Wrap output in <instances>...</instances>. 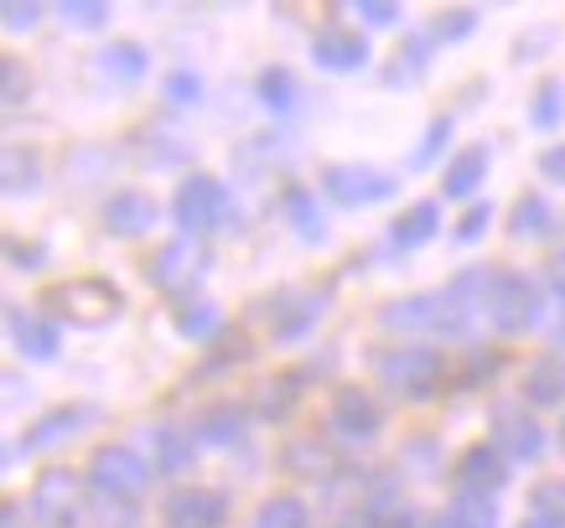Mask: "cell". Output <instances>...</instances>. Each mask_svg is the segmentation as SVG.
<instances>
[{
  "mask_svg": "<svg viewBox=\"0 0 565 528\" xmlns=\"http://www.w3.org/2000/svg\"><path fill=\"white\" fill-rule=\"evenodd\" d=\"M405 528H446V518H415V524H405Z\"/></svg>",
  "mask_w": 565,
  "mask_h": 528,
  "instance_id": "47",
  "label": "cell"
},
{
  "mask_svg": "<svg viewBox=\"0 0 565 528\" xmlns=\"http://www.w3.org/2000/svg\"><path fill=\"white\" fill-rule=\"evenodd\" d=\"M451 136V120H436L426 130V140H420V151H415V166H430V161H436V155H441V140Z\"/></svg>",
  "mask_w": 565,
  "mask_h": 528,
  "instance_id": "37",
  "label": "cell"
},
{
  "mask_svg": "<svg viewBox=\"0 0 565 528\" xmlns=\"http://www.w3.org/2000/svg\"><path fill=\"white\" fill-rule=\"evenodd\" d=\"M509 228H514L519 239H545L550 228H555V213H550V203L540 192H524L514 203V213H509Z\"/></svg>",
  "mask_w": 565,
  "mask_h": 528,
  "instance_id": "23",
  "label": "cell"
},
{
  "mask_svg": "<svg viewBox=\"0 0 565 528\" xmlns=\"http://www.w3.org/2000/svg\"><path fill=\"white\" fill-rule=\"evenodd\" d=\"M545 326H550V337L565 347V290H550V301H545Z\"/></svg>",
  "mask_w": 565,
  "mask_h": 528,
  "instance_id": "40",
  "label": "cell"
},
{
  "mask_svg": "<svg viewBox=\"0 0 565 528\" xmlns=\"http://www.w3.org/2000/svg\"><path fill=\"white\" fill-rule=\"evenodd\" d=\"M6 326H11V342H17L21 358H32V363L57 358V326H52L42 311H11Z\"/></svg>",
  "mask_w": 565,
  "mask_h": 528,
  "instance_id": "15",
  "label": "cell"
},
{
  "mask_svg": "<svg viewBox=\"0 0 565 528\" xmlns=\"http://www.w3.org/2000/svg\"><path fill=\"white\" fill-rule=\"evenodd\" d=\"M255 88H259V99L270 104V109H291L296 104V78L286 68H265Z\"/></svg>",
  "mask_w": 565,
  "mask_h": 528,
  "instance_id": "32",
  "label": "cell"
},
{
  "mask_svg": "<svg viewBox=\"0 0 565 528\" xmlns=\"http://www.w3.org/2000/svg\"><path fill=\"white\" fill-rule=\"evenodd\" d=\"M84 477L78 472H68V466H52V472H42L32 487V513L42 528H78V518H84Z\"/></svg>",
  "mask_w": 565,
  "mask_h": 528,
  "instance_id": "7",
  "label": "cell"
},
{
  "mask_svg": "<svg viewBox=\"0 0 565 528\" xmlns=\"http://www.w3.org/2000/svg\"><path fill=\"white\" fill-rule=\"evenodd\" d=\"M0 528H32V524H26V513H21V503L0 497Z\"/></svg>",
  "mask_w": 565,
  "mask_h": 528,
  "instance_id": "45",
  "label": "cell"
},
{
  "mask_svg": "<svg viewBox=\"0 0 565 528\" xmlns=\"http://www.w3.org/2000/svg\"><path fill=\"white\" fill-rule=\"evenodd\" d=\"M322 187L338 207H369V203H384V197H390L394 176L379 166H327Z\"/></svg>",
  "mask_w": 565,
  "mask_h": 528,
  "instance_id": "9",
  "label": "cell"
},
{
  "mask_svg": "<svg viewBox=\"0 0 565 528\" xmlns=\"http://www.w3.org/2000/svg\"><path fill=\"white\" fill-rule=\"evenodd\" d=\"M99 73L136 84L140 73H146V47H140V42H109V47L99 52Z\"/></svg>",
  "mask_w": 565,
  "mask_h": 528,
  "instance_id": "25",
  "label": "cell"
},
{
  "mask_svg": "<svg viewBox=\"0 0 565 528\" xmlns=\"http://www.w3.org/2000/svg\"><path fill=\"white\" fill-rule=\"evenodd\" d=\"M540 176L555 182V187H565V146H550V151L540 155Z\"/></svg>",
  "mask_w": 565,
  "mask_h": 528,
  "instance_id": "42",
  "label": "cell"
},
{
  "mask_svg": "<svg viewBox=\"0 0 565 528\" xmlns=\"http://www.w3.org/2000/svg\"><path fill=\"white\" fill-rule=\"evenodd\" d=\"M203 441L207 445H234L244 435V409H228V405H218V409H207L203 414Z\"/></svg>",
  "mask_w": 565,
  "mask_h": 528,
  "instance_id": "27",
  "label": "cell"
},
{
  "mask_svg": "<svg viewBox=\"0 0 565 528\" xmlns=\"http://www.w3.org/2000/svg\"><path fill=\"white\" fill-rule=\"evenodd\" d=\"M280 461H286V472H296V477H307V482H327L332 477V451H327V441H291L286 451H280Z\"/></svg>",
  "mask_w": 565,
  "mask_h": 528,
  "instance_id": "21",
  "label": "cell"
},
{
  "mask_svg": "<svg viewBox=\"0 0 565 528\" xmlns=\"http://www.w3.org/2000/svg\"><path fill=\"white\" fill-rule=\"evenodd\" d=\"M472 26H478V11H446L436 32H441V36H467Z\"/></svg>",
  "mask_w": 565,
  "mask_h": 528,
  "instance_id": "43",
  "label": "cell"
},
{
  "mask_svg": "<svg viewBox=\"0 0 565 528\" xmlns=\"http://www.w3.org/2000/svg\"><path fill=\"white\" fill-rule=\"evenodd\" d=\"M436 228H441V213H436V203H415V207H405V213L390 223V239L399 244V249H415V244L436 239Z\"/></svg>",
  "mask_w": 565,
  "mask_h": 528,
  "instance_id": "22",
  "label": "cell"
},
{
  "mask_svg": "<svg viewBox=\"0 0 565 528\" xmlns=\"http://www.w3.org/2000/svg\"><path fill=\"white\" fill-rule=\"evenodd\" d=\"M172 218L177 228H188V239H203V234H213L223 218H228V187H223L218 176H188L182 187H177L172 197Z\"/></svg>",
  "mask_w": 565,
  "mask_h": 528,
  "instance_id": "6",
  "label": "cell"
},
{
  "mask_svg": "<svg viewBox=\"0 0 565 528\" xmlns=\"http://www.w3.org/2000/svg\"><path fill=\"white\" fill-rule=\"evenodd\" d=\"M555 104H561V88L550 84L545 94H540V104H534V125H555V120H561V109H555Z\"/></svg>",
  "mask_w": 565,
  "mask_h": 528,
  "instance_id": "44",
  "label": "cell"
},
{
  "mask_svg": "<svg viewBox=\"0 0 565 528\" xmlns=\"http://www.w3.org/2000/svg\"><path fill=\"white\" fill-rule=\"evenodd\" d=\"M374 368H379V384L390 394H399V399H411V405H426V399H436L446 389V358L436 347H420V342L384 353Z\"/></svg>",
  "mask_w": 565,
  "mask_h": 528,
  "instance_id": "3",
  "label": "cell"
},
{
  "mask_svg": "<svg viewBox=\"0 0 565 528\" xmlns=\"http://www.w3.org/2000/svg\"><path fill=\"white\" fill-rule=\"evenodd\" d=\"M359 17L369 21V26H394V21H399V6H394V0H359Z\"/></svg>",
  "mask_w": 565,
  "mask_h": 528,
  "instance_id": "38",
  "label": "cell"
},
{
  "mask_svg": "<svg viewBox=\"0 0 565 528\" xmlns=\"http://www.w3.org/2000/svg\"><path fill=\"white\" fill-rule=\"evenodd\" d=\"M488 285H493V270H467L451 290H430V295H405V301H390L379 311V326L384 332H426V337H462L472 326V311L488 306Z\"/></svg>",
  "mask_w": 565,
  "mask_h": 528,
  "instance_id": "1",
  "label": "cell"
},
{
  "mask_svg": "<svg viewBox=\"0 0 565 528\" xmlns=\"http://www.w3.org/2000/svg\"><path fill=\"white\" fill-rule=\"evenodd\" d=\"M530 513L545 518V524L565 528V477H545L540 487L530 493Z\"/></svg>",
  "mask_w": 565,
  "mask_h": 528,
  "instance_id": "29",
  "label": "cell"
},
{
  "mask_svg": "<svg viewBox=\"0 0 565 528\" xmlns=\"http://www.w3.org/2000/svg\"><path fill=\"white\" fill-rule=\"evenodd\" d=\"M286 213L301 218V234H307V239H322V218H317V207H311V197L301 187L286 192Z\"/></svg>",
  "mask_w": 565,
  "mask_h": 528,
  "instance_id": "35",
  "label": "cell"
},
{
  "mask_svg": "<svg viewBox=\"0 0 565 528\" xmlns=\"http://www.w3.org/2000/svg\"><path fill=\"white\" fill-rule=\"evenodd\" d=\"M0 21H6L11 32H32L36 21H42V6H21V0H11V6H0Z\"/></svg>",
  "mask_w": 565,
  "mask_h": 528,
  "instance_id": "36",
  "label": "cell"
},
{
  "mask_svg": "<svg viewBox=\"0 0 565 528\" xmlns=\"http://www.w3.org/2000/svg\"><path fill=\"white\" fill-rule=\"evenodd\" d=\"M42 187V155L36 146H0V192H11V197H26V192Z\"/></svg>",
  "mask_w": 565,
  "mask_h": 528,
  "instance_id": "16",
  "label": "cell"
},
{
  "mask_svg": "<svg viewBox=\"0 0 565 528\" xmlns=\"http://www.w3.org/2000/svg\"><path fill=\"white\" fill-rule=\"evenodd\" d=\"M255 528H307V508L296 493H275L259 503L255 513Z\"/></svg>",
  "mask_w": 565,
  "mask_h": 528,
  "instance_id": "26",
  "label": "cell"
},
{
  "mask_svg": "<svg viewBox=\"0 0 565 528\" xmlns=\"http://www.w3.org/2000/svg\"><path fill=\"white\" fill-rule=\"evenodd\" d=\"M57 17L68 21V26H78V32H94V26L109 21V6H104V0H63Z\"/></svg>",
  "mask_w": 565,
  "mask_h": 528,
  "instance_id": "33",
  "label": "cell"
},
{
  "mask_svg": "<svg viewBox=\"0 0 565 528\" xmlns=\"http://www.w3.org/2000/svg\"><path fill=\"white\" fill-rule=\"evenodd\" d=\"M156 461L161 472H188L192 466V441L182 430H156Z\"/></svg>",
  "mask_w": 565,
  "mask_h": 528,
  "instance_id": "30",
  "label": "cell"
},
{
  "mask_svg": "<svg viewBox=\"0 0 565 528\" xmlns=\"http://www.w3.org/2000/svg\"><path fill=\"white\" fill-rule=\"evenodd\" d=\"M88 482L94 493H104L109 503H136L146 487H151V466L130 451V445H99L88 456Z\"/></svg>",
  "mask_w": 565,
  "mask_h": 528,
  "instance_id": "5",
  "label": "cell"
},
{
  "mask_svg": "<svg viewBox=\"0 0 565 528\" xmlns=\"http://www.w3.org/2000/svg\"><path fill=\"white\" fill-rule=\"evenodd\" d=\"M265 394H270V399H259V414H265V420H280V414L301 399V378L280 374V378H270V384H265Z\"/></svg>",
  "mask_w": 565,
  "mask_h": 528,
  "instance_id": "31",
  "label": "cell"
},
{
  "mask_svg": "<svg viewBox=\"0 0 565 528\" xmlns=\"http://www.w3.org/2000/svg\"><path fill=\"white\" fill-rule=\"evenodd\" d=\"M446 528H498L493 497H478V493H462V487H457L451 508H446Z\"/></svg>",
  "mask_w": 565,
  "mask_h": 528,
  "instance_id": "24",
  "label": "cell"
},
{
  "mask_svg": "<svg viewBox=\"0 0 565 528\" xmlns=\"http://www.w3.org/2000/svg\"><path fill=\"white\" fill-rule=\"evenodd\" d=\"M550 290H565V249L550 259Z\"/></svg>",
  "mask_w": 565,
  "mask_h": 528,
  "instance_id": "46",
  "label": "cell"
},
{
  "mask_svg": "<svg viewBox=\"0 0 565 528\" xmlns=\"http://www.w3.org/2000/svg\"><path fill=\"white\" fill-rule=\"evenodd\" d=\"M493 445L514 461H534L540 451H545V430H540V420H534L530 409L498 405L493 409Z\"/></svg>",
  "mask_w": 565,
  "mask_h": 528,
  "instance_id": "11",
  "label": "cell"
},
{
  "mask_svg": "<svg viewBox=\"0 0 565 528\" xmlns=\"http://www.w3.org/2000/svg\"><path fill=\"white\" fill-rule=\"evenodd\" d=\"M99 409H88V405H63V409H52V414H42L32 430H26V441H21V451H47V445L57 441H68L73 430H84L88 420H94Z\"/></svg>",
  "mask_w": 565,
  "mask_h": 528,
  "instance_id": "18",
  "label": "cell"
},
{
  "mask_svg": "<svg viewBox=\"0 0 565 528\" xmlns=\"http://www.w3.org/2000/svg\"><path fill=\"white\" fill-rule=\"evenodd\" d=\"M172 322L182 337H207V332H218V306H182Z\"/></svg>",
  "mask_w": 565,
  "mask_h": 528,
  "instance_id": "34",
  "label": "cell"
},
{
  "mask_svg": "<svg viewBox=\"0 0 565 528\" xmlns=\"http://www.w3.org/2000/svg\"><path fill=\"white\" fill-rule=\"evenodd\" d=\"M120 306H125L120 285L104 280V274H78V280H63V285L42 290V316H63V322H78V326L115 322Z\"/></svg>",
  "mask_w": 565,
  "mask_h": 528,
  "instance_id": "2",
  "label": "cell"
},
{
  "mask_svg": "<svg viewBox=\"0 0 565 528\" xmlns=\"http://www.w3.org/2000/svg\"><path fill=\"white\" fill-rule=\"evenodd\" d=\"M32 99V73L21 57H0V109H17Z\"/></svg>",
  "mask_w": 565,
  "mask_h": 528,
  "instance_id": "28",
  "label": "cell"
},
{
  "mask_svg": "<svg viewBox=\"0 0 565 528\" xmlns=\"http://www.w3.org/2000/svg\"><path fill=\"white\" fill-rule=\"evenodd\" d=\"M332 425H338V435H348V441L379 435V425H384L379 399L369 389H359V384H343V389L332 394Z\"/></svg>",
  "mask_w": 565,
  "mask_h": 528,
  "instance_id": "12",
  "label": "cell"
},
{
  "mask_svg": "<svg viewBox=\"0 0 565 528\" xmlns=\"http://www.w3.org/2000/svg\"><path fill=\"white\" fill-rule=\"evenodd\" d=\"M488 218H493V207H488V203H478V207H472V213H467L462 223H457V239H462V244L482 239V228H488Z\"/></svg>",
  "mask_w": 565,
  "mask_h": 528,
  "instance_id": "41",
  "label": "cell"
},
{
  "mask_svg": "<svg viewBox=\"0 0 565 528\" xmlns=\"http://www.w3.org/2000/svg\"><path fill=\"white\" fill-rule=\"evenodd\" d=\"M311 63H322L327 73H353L369 63V42H363L359 32H322L317 42H311Z\"/></svg>",
  "mask_w": 565,
  "mask_h": 528,
  "instance_id": "17",
  "label": "cell"
},
{
  "mask_svg": "<svg viewBox=\"0 0 565 528\" xmlns=\"http://www.w3.org/2000/svg\"><path fill=\"white\" fill-rule=\"evenodd\" d=\"M524 399L534 409H555L565 399V363L561 358H540L530 363V374H524Z\"/></svg>",
  "mask_w": 565,
  "mask_h": 528,
  "instance_id": "20",
  "label": "cell"
},
{
  "mask_svg": "<svg viewBox=\"0 0 565 528\" xmlns=\"http://www.w3.org/2000/svg\"><path fill=\"white\" fill-rule=\"evenodd\" d=\"M0 461H6V445H0Z\"/></svg>",
  "mask_w": 565,
  "mask_h": 528,
  "instance_id": "49",
  "label": "cell"
},
{
  "mask_svg": "<svg viewBox=\"0 0 565 528\" xmlns=\"http://www.w3.org/2000/svg\"><path fill=\"white\" fill-rule=\"evenodd\" d=\"M156 213H161V207H156L146 192H115V197L104 203V228H109L115 239H140L146 228H156Z\"/></svg>",
  "mask_w": 565,
  "mask_h": 528,
  "instance_id": "14",
  "label": "cell"
},
{
  "mask_svg": "<svg viewBox=\"0 0 565 528\" xmlns=\"http://www.w3.org/2000/svg\"><path fill=\"white\" fill-rule=\"evenodd\" d=\"M519 528H555V524H545V518H524Z\"/></svg>",
  "mask_w": 565,
  "mask_h": 528,
  "instance_id": "48",
  "label": "cell"
},
{
  "mask_svg": "<svg viewBox=\"0 0 565 528\" xmlns=\"http://www.w3.org/2000/svg\"><path fill=\"white\" fill-rule=\"evenodd\" d=\"M488 182V146H462V155L446 166V197H472Z\"/></svg>",
  "mask_w": 565,
  "mask_h": 528,
  "instance_id": "19",
  "label": "cell"
},
{
  "mask_svg": "<svg viewBox=\"0 0 565 528\" xmlns=\"http://www.w3.org/2000/svg\"><path fill=\"white\" fill-rule=\"evenodd\" d=\"M207 270H213V255H207L203 239H172L161 244L151 259H146V274H151L156 290H167V295H188V290H198L207 280Z\"/></svg>",
  "mask_w": 565,
  "mask_h": 528,
  "instance_id": "4",
  "label": "cell"
},
{
  "mask_svg": "<svg viewBox=\"0 0 565 528\" xmlns=\"http://www.w3.org/2000/svg\"><path fill=\"white\" fill-rule=\"evenodd\" d=\"M457 477H462V493H478V497H493L509 487V461L498 445H472L457 466Z\"/></svg>",
  "mask_w": 565,
  "mask_h": 528,
  "instance_id": "13",
  "label": "cell"
},
{
  "mask_svg": "<svg viewBox=\"0 0 565 528\" xmlns=\"http://www.w3.org/2000/svg\"><path fill=\"white\" fill-rule=\"evenodd\" d=\"M223 518H228V497L213 487H172L161 503L167 528H223Z\"/></svg>",
  "mask_w": 565,
  "mask_h": 528,
  "instance_id": "10",
  "label": "cell"
},
{
  "mask_svg": "<svg viewBox=\"0 0 565 528\" xmlns=\"http://www.w3.org/2000/svg\"><path fill=\"white\" fill-rule=\"evenodd\" d=\"M561 441H565V425H561Z\"/></svg>",
  "mask_w": 565,
  "mask_h": 528,
  "instance_id": "50",
  "label": "cell"
},
{
  "mask_svg": "<svg viewBox=\"0 0 565 528\" xmlns=\"http://www.w3.org/2000/svg\"><path fill=\"white\" fill-rule=\"evenodd\" d=\"M198 94H203L198 73H172V78H167V99H177V104H198Z\"/></svg>",
  "mask_w": 565,
  "mask_h": 528,
  "instance_id": "39",
  "label": "cell"
},
{
  "mask_svg": "<svg viewBox=\"0 0 565 528\" xmlns=\"http://www.w3.org/2000/svg\"><path fill=\"white\" fill-rule=\"evenodd\" d=\"M488 322L503 332V337H519V332H530L540 322V290L524 280V274H493V285H488Z\"/></svg>",
  "mask_w": 565,
  "mask_h": 528,
  "instance_id": "8",
  "label": "cell"
}]
</instances>
